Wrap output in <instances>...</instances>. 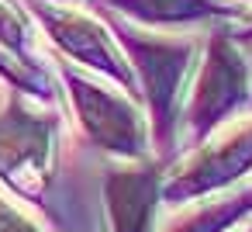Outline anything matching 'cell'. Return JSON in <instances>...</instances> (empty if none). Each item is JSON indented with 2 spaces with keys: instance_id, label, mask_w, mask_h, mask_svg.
<instances>
[{
  "instance_id": "cell-1",
  "label": "cell",
  "mask_w": 252,
  "mask_h": 232,
  "mask_svg": "<svg viewBox=\"0 0 252 232\" xmlns=\"http://www.w3.org/2000/svg\"><path fill=\"white\" fill-rule=\"evenodd\" d=\"M131 63L135 87L145 97V108L152 111V135L162 149L173 146V132L187 101V87L197 66V45L190 39L159 35L142 25L131 28V21H121L111 28Z\"/></svg>"
},
{
  "instance_id": "cell-2",
  "label": "cell",
  "mask_w": 252,
  "mask_h": 232,
  "mask_svg": "<svg viewBox=\"0 0 252 232\" xmlns=\"http://www.w3.org/2000/svg\"><path fill=\"white\" fill-rule=\"evenodd\" d=\"M63 83L76 111V121L83 128V139L90 146L121 156L128 163L149 156V121L135 94L80 66H63Z\"/></svg>"
},
{
  "instance_id": "cell-3",
  "label": "cell",
  "mask_w": 252,
  "mask_h": 232,
  "mask_svg": "<svg viewBox=\"0 0 252 232\" xmlns=\"http://www.w3.org/2000/svg\"><path fill=\"white\" fill-rule=\"evenodd\" d=\"M249 63L242 56V49L231 42V35H211L190 87H187V101L180 111V128L187 135L190 146L204 142L211 132H218L221 125H228L235 118V111L249 101Z\"/></svg>"
},
{
  "instance_id": "cell-4",
  "label": "cell",
  "mask_w": 252,
  "mask_h": 232,
  "mask_svg": "<svg viewBox=\"0 0 252 232\" xmlns=\"http://www.w3.org/2000/svg\"><path fill=\"white\" fill-rule=\"evenodd\" d=\"M56 115L38 111L21 90L0 101V184L18 197L42 201L56 166Z\"/></svg>"
},
{
  "instance_id": "cell-5",
  "label": "cell",
  "mask_w": 252,
  "mask_h": 232,
  "mask_svg": "<svg viewBox=\"0 0 252 232\" xmlns=\"http://www.w3.org/2000/svg\"><path fill=\"white\" fill-rule=\"evenodd\" d=\"M252 173V115L235 118L211 132L204 142L193 146L166 177H162V201L183 204L207 194H218L242 177Z\"/></svg>"
},
{
  "instance_id": "cell-6",
  "label": "cell",
  "mask_w": 252,
  "mask_h": 232,
  "mask_svg": "<svg viewBox=\"0 0 252 232\" xmlns=\"http://www.w3.org/2000/svg\"><path fill=\"white\" fill-rule=\"evenodd\" d=\"M35 14L45 28V35L52 39V45L59 49V56H66L73 66L100 77V80H111L118 87H125L128 94H135V73H131V63L118 42V35L97 21L94 14L87 11H76L69 4H35Z\"/></svg>"
},
{
  "instance_id": "cell-7",
  "label": "cell",
  "mask_w": 252,
  "mask_h": 232,
  "mask_svg": "<svg viewBox=\"0 0 252 232\" xmlns=\"http://www.w3.org/2000/svg\"><path fill=\"white\" fill-rule=\"evenodd\" d=\"M104 204L111 232H156L162 204V170L149 159L118 166L104 180Z\"/></svg>"
},
{
  "instance_id": "cell-8",
  "label": "cell",
  "mask_w": 252,
  "mask_h": 232,
  "mask_svg": "<svg viewBox=\"0 0 252 232\" xmlns=\"http://www.w3.org/2000/svg\"><path fill=\"white\" fill-rule=\"evenodd\" d=\"M107 7H114L125 21H138L142 28H176L235 14L228 0H107Z\"/></svg>"
},
{
  "instance_id": "cell-9",
  "label": "cell",
  "mask_w": 252,
  "mask_h": 232,
  "mask_svg": "<svg viewBox=\"0 0 252 232\" xmlns=\"http://www.w3.org/2000/svg\"><path fill=\"white\" fill-rule=\"evenodd\" d=\"M249 211H252V187L228 191L221 197H197V204L176 215L162 232H228Z\"/></svg>"
},
{
  "instance_id": "cell-10",
  "label": "cell",
  "mask_w": 252,
  "mask_h": 232,
  "mask_svg": "<svg viewBox=\"0 0 252 232\" xmlns=\"http://www.w3.org/2000/svg\"><path fill=\"white\" fill-rule=\"evenodd\" d=\"M28 35H32V21L25 14L21 4L14 0H0V52L11 59H25L28 52ZM28 63V59H25ZM32 66V63H28Z\"/></svg>"
},
{
  "instance_id": "cell-11",
  "label": "cell",
  "mask_w": 252,
  "mask_h": 232,
  "mask_svg": "<svg viewBox=\"0 0 252 232\" xmlns=\"http://www.w3.org/2000/svg\"><path fill=\"white\" fill-rule=\"evenodd\" d=\"M0 232H45V229L35 225L18 204H11L4 194H0Z\"/></svg>"
},
{
  "instance_id": "cell-12",
  "label": "cell",
  "mask_w": 252,
  "mask_h": 232,
  "mask_svg": "<svg viewBox=\"0 0 252 232\" xmlns=\"http://www.w3.org/2000/svg\"><path fill=\"white\" fill-rule=\"evenodd\" d=\"M49 4H76V0H49Z\"/></svg>"
},
{
  "instance_id": "cell-13",
  "label": "cell",
  "mask_w": 252,
  "mask_h": 232,
  "mask_svg": "<svg viewBox=\"0 0 252 232\" xmlns=\"http://www.w3.org/2000/svg\"><path fill=\"white\" fill-rule=\"evenodd\" d=\"M242 232H252V225H249V229H242Z\"/></svg>"
},
{
  "instance_id": "cell-14",
  "label": "cell",
  "mask_w": 252,
  "mask_h": 232,
  "mask_svg": "<svg viewBox=\"0 0 252 232\" xmlns=\"http://www.w3.org/2000/svg\"><path fill=\"white\" fill-rule=\"evenodd\" d=\"M245 35H252V28H245Z\"/></svg>"
}]
</instances>
